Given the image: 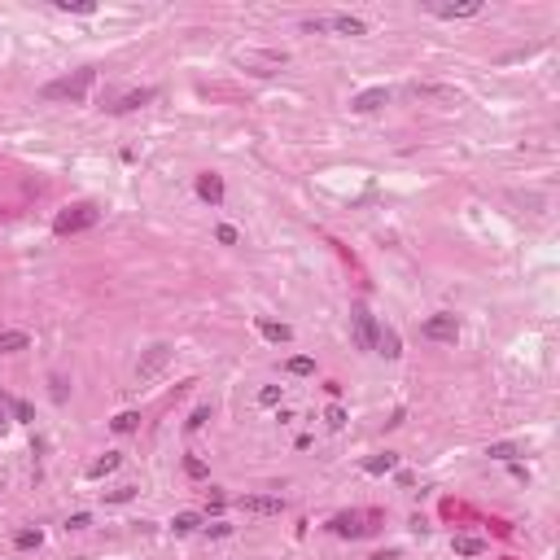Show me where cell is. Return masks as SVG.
<instances>
[{
  "label": "cell",
  "instance_id": "6da1fadb",
  "mask_svg": "<svg viewBox=\"0 0 560 560\" xmlns=\"http://www.w3.org/2000/svg\"><path fill=\"white\" fill-rule=\"evenodd\" d=\"M92 84H96V71H92V66H84V71H75V75H66V79L44 84V96H48V101H84V96L92 92Z\"/></svg>",
  "mask_w": 560,
  "mask_h": 560
},
{
  "label": "cell",
  "instance_id": "7a4b0ae2",
  "mask_svg": "<svg viewBox=\"0 0 560 560\" xmlns=\"http://www.w3.org/2000/svg\"><path fill=\"white\" fill-rule=\"evenodd\" d=\"M101 223V210L88 206V202H79V206H66L61 215L53 219V233L57 237H75V233H88V228Z\"/></svg>",
  "mask_w": 560,
  "mask_h": 560
},
{
  "label": "cell",
  "instance_id": "3957f363",
  "mask_svg": "<svg viewBox=\"0 0 560 560\" xmlns=\"http://www.w3.org/2000/svg\"><path fill=\"white\" fill-rule=\"evenodd\" d=\"M237 61L245 66V71H254V75H276V71L289 66V53H280V48H241Z\"/></svg>",
  "mask_w": 560,
  "mask_h": 560
},
{
  "label": "cell",
  "instance_id": "277c9868",
  "mask_svg": "<svg viewBox=\"0 0 560 560\" xmlns=\"http://www.w3.org/2000/svg\"><path fill=\"white\" fill-rule=\"evenodd\" d=\"M372 513H337L333 521H328V530H333L337 538H364V534H372Z\"/></svg>",
  "mask_w": 560,
  "mask_h": 560
},
{
  "label": "cell",
  "instance_id": "5b68a950",
  "mask_svg": "<svg viewBox=\"0 0 560 560\" xmlns=\"http://www.w3.org/2000/svg\"><path fill=\"white\" fill-rule=\"evenodd\" d=\"M351 324H355V346H359V351H376V333H381V324H376V316L364 302L351 311Z\"/></svg>",
  "mask_w": 560,
  "mask_h": 560
},
{
  "label": "cell",
  "instance_id": "8992f818",
  "mask_svg": "<svg viewBox=\"0 0 560 560\" xmlns=\"http://www.w3.org/2000/svg\"><path fill=\"white\" fill-rule=\"evenodd\" d=\"M167 364H171V346H162V341H158V346H149V351L140 355V364H136V381H140V385H145V381H154V376H158L162 368H167Z\"/></svg>",
  "mask_w": 560,
  "mask_h": 560
},
{
  "label": "cell",
  "instance_id": "52a82bcc",
  "mask_svg": "<svg viewBox=\"0 0 560 560\" xmlns=\"http://www.w3.org/2000/svg\"><path fill=\"white\" fill-rule=\"evenodd\" d=\"M241 513H250V517H280L285 513V499L280 495H241Z\"/></svg>",
  "mask_w": 560,
  "mask_h": 560
},
{
  "label": "cell",
  "instance_id": "ba28073f",
  "mask_svg": "<svg viewBox=\"0 0 560 560\" xmlns=\"http://www.w3.org/2000/svg\"><path fill=\"white\" fill-rule=\"evenodd\" d=\"M420 333L429 337V341H455V337H459V320L442 311V316H429V320L420 324Z\"/></svg>",
  "mask_w": 560,
  "mask_h": 560
},
{
  "label": "cell",
  "instance_id": "9c48e42d",
  "mask_svg": "<svg viewBox=\"0 0 560 560\" xmlns=\"http://www.w3.org/2000/svg\"><path fill=\"white\" fill-rule=\"evenodd\" d=\"M434 13V18H477V13H482V0H464V5H438V0H429V5H425Z\"/></svg>",
  "mask_w": 560,
  "mask_h": 560
},
{
  "label": "cell",
  "instance_id": "30bf717a",
  "mask_svg": "<svg viewBox=\"0 0 560 560\" xmlns=\"http://www.w3.org/2000/svg\"><path fill=\"white\" fill-rule=\"evenodd\" d=\"M324 31H337V36H368V22L355 18V13H333V18H324Z\"/></svg>",
  "mask_w": 560,
  "mask_h": 560
},
{
  "label": "cell",
  "instance_id": "8fae6325",
  "mask_svg": "<svg viewBox=\"0 0 560 560\" xmlns=\"http://www.w3.org/2000/svg\"><path fill=\"white\" fill-rule=\"evenodd\" d=\"M197 197H202V202H210V206H219V202H223V175L202 171V175H197Z\"/></svg>",
  "mask_w": 560,
  "mask_h": 560
},
{
  "label": "cell",
  "instance_id": "7c38bea8",
  "mask_svg": "<svg viewBox=\"0 0 560 560\" xmlns=\"http://www.w3.org/2000/svg\"><path fill=\"white\" fill-rule=\"evenodd\" d=\"M385 101H390V88H368V92H359L351 101V110L355 114H372V110H381Z\"/></svg>",
  "mask_w": 560,
  "mask_h": 560
},
{
  "label": "cell",
  "instance_id": "4fadbf2b",
  "mask_svg": "<svg viewBox=\"0 0 560 560\" xmlns=\"http://www.w3.org/2000/svg\"><path fill=\"white\" fill-rule=\"evenodd\" d=\"M411 92H416V96H429V101H447V105L459 101V88H447V84H411Z\"/></svg>",
  "mask_w": 560,
  "mask_h": 560
},
{
  "label": "cell",
  "instance_id": "5bb4252c",
  "mask_svg": "<svg viewBox=\"0 0 560 560\" xmlns=\"http://www.w3.org/2000/svg\"><path fill=\"white\" fill-rule=\"evenodd\" d=\"M154 96H158L154 88H140V92H127V96H119V101H114L110 110H114V114H127V110H140V105H149Z\"/></svg>",
  "mask_w": 560,
  "mask_h": 560
},
{
  "label": "cell",
  "instance_id": "9a60e30c",
  "mask_svg": "<svg viewBox=\"0 0 560 560\" xmlns=\"http://www.w3.org/2000/svg\"><path fill=\"white\" fill-rule=\"evenodd\" d=\"M376 355H385V359H399L403 355V341H399L394 328H381V333H376Z\"/></svg>",
  "mask_w": 560,
  "mask_h": 560
},
{
  "label": "cell",
  "instance_id": "2e32d148",
  "mask_svg": "<svg viewBox=\"0 0 560 560\" xmlns=\"http://www.w3.org/2000/svg\"><path fill=\"white\" fill-rule=\"evenodd\" d=\"M258 333L267 337V341H276V346L280 341H293V328L289 324H276V320H258Z\"/></svg>",
  "mask_w": 560,
  "mask_h": 560
},
{
  "label": "cell",
  "instance_id": "e0dca14e",
  "mask_svg": "<svg viewBox=\"0 0 560 560\" xmlns=\"http://www.w3.org/2000/svg\"><path fill=\"white\" fill-rule=\"evenodd\" d=\"M123 464V455L119 451H105L101 459H92V464H88V477H92V482H96V477H105V473H114V469H119Z\"/></svg>",
  "mask_w": 560,
  "mask_h": 560
},
{
  "label": "cell",
  "instance_id": "ac0fdd59",
  "mask_svg": "<svg viewBox=\"0 0 560 560\" xmlns=\"http://www.w3.org/2000/svg\"><path fill=\"white\" fill-rule=\"evenodd\" d=\"M27 346H31V337H27V333H18V328H5V333H0V355L27 351Z\"/></svg>",
  "mask_w": 560,
  "mask_h": 560
},
{
  "label": "cell",
  "instance_id": "d6986e66",
  "mask_svg": "<svg viewBox=\"0 0 560 560\" xmlns=\"http://www.w3.org/2000/svg\"><path fill=\"white\" fill-rule=\"evenodd\" d=\"M451 547H455V556H482V552H486V543H482V538H473V534H455V538H451Z\"/></svg>",
  "mask_w": 560,
  "mask_h": 560
},
{
  "label": "cell",
  "instance_id": "ffe728a7",
  "mask_svg": "<svg viewBox=\"0 0 560 560\" xmlns=\"http://www.w3.org/2000/svg\"><path fill=\"white\" fill-rule=\"evenodd\" d=\"M364 469H368L372 477H381V473H394V469H399V455H394V451H385V455H372Z\"/></svg>",
  "mask_w": 560,
  "mask_h": 560
},
{
  "label": "cell",
  "instance_id": "44dd1931",
  "mask_svg": "<svg viewBox=\"0 0 560 560\" xmlns=\"http://www.w3.org/2000/svg\"><path fill=\"white\" fill-rule=\"evenodd\" d=\"M136 425H140V411H119V416L110 420V429H114V434H131Z\"/></svg>",
  "mask_w": 560,
  "mask_h": 560
},
{
  "label": "cell",
  "instance_id": "7402d4cb",
  "mask_svg": "<svg viewBox=\"0 0 560 560\" xmlns=\"http://www.w3.org/2000/svg\"><path fill=\"white\" fill-rule=\"evenodd\" d=\"M285 372H293V376H311V372H316V359H307V355H293L289 364H285Z\"/></svg>",
  "mask_w": 560,
  "mask_h": 560
},
{
  "label": "cell",
  "instance_id": "603a6c76",
  "mask_svg": "<svg viewBox=\"0 0 560 560\" xmlns=\"http://www.w3.org/2000/svg\"><path fill=\"white\" fill-rule=\"evenodd\" d=\"M9 411H13V420H18V425H36V407H31V403L13 399V403H9Z\"/></svg>",
  "mask_w": 560,
  "mask_h": 560
},
{
  "label": "cell",
  "instance_id": "cb8c5ba5",
  "mask_svg": "<svg viewBox=\"0 0 560 560\" xmlns=\"http://www.w3.org/2000/svg\"><path fill=\"white\" fill-rule=\"evenodd\" d=\"M40 543H44V534H40V530H18V534H13V547H22V552L40 547Z\"/></svg>",
  "mask_w": 560,
  "mask_h": 560
},
{
  "label": "cell",
  "instance_id": "d4e9b609",
  "mask_svg": "<svg viewBox=\"0 0 560 560\" xmlns=\"http://www.w3.org/2000/svg\"><path fill=\"white\" fill-rule=\"evenodd\" d=\"M197 525H202V517H197V513H179V517L171 521V530H175V534H193Z\"/></svg>",
  "mask_w": 560,
  "mask_h": 560
},
{
  "label": "cell",
  "instance_id": "484cf974",
  "mask_svg": "<svg viewBox=\"0 0 560 560\" xmlns=\"http://www.w3.org/2000/svg\"><path fill=\"white\" fill-rule=\"evenodd\" d=\"M105 503H127V499H136V486H114V490H101Z\"/></svg>",
  "mask_w": 560,
  "mask_h": 560
},
{
  "label": "cell",
  "instance_id": "4316f807",
  "mask_svg": "<svg viewBox=\"0 0 560 560\" xmlns=\"http://www.w3.org/2000/svg\"><path fill=\"white\" fill-rule=\"evenodd\" d=\"M57 9L61 13H96L92 0H57Z\"/></svg>",
  "mask_w": 560,
  "mask_h": 560
},
{
  "label": "cell",
  "instance_id": "83f0119b",
  "mask_svg": "<svg viewBox=\"0 0 560 560\" xmlns=\"http://www.w3.org/2000/svg\"><path fill=\"white\" fill-rule=\"evenodd\" d=\"M486 455L490 459H517V447H513V442H490Z\"/></svg>",
  "mask_w": 560,
  "mask_h": 560
},
{
  "label": "cell",
  "instance_id": "f1b7e54d",
  "mask_svg": "<svg viewBox=\"0 0 560 560\" xmlns=\"http://www.w3.org/2000/svg\"><path fill=\"white\" fill-rule=\"evenodd\" d=\"M280 394H285L280 385H263V390H258V403H263V407H276V403H280Z\"/></svg>",
  "mask_w": 560,
  "mask_h": 560
},
{
  "label": "cell",
  "instance_id": "f546056e",
  "mask_svg": "<svg viewBox=\"0 0 560 560\" xmlns=\"http://www.w3.org/2000/svg\"><path fill=\"white\" fill-rule=\"evenodd\" d=\"M324 425H328V429H341V425H346V411H341V407H328V411H324Z\"/></svg>",
  "mask_w": 560,
  "mask_h": 560
},
{
  "label": "cell",
  "instance_id": "4dcf8cb0",
  "mask_svg": "<svg viewBox=\"0 0 560 560\" xmlns=\"http://www.w3.org/2000/svg\"><path fill=\"white\" fill-rule=\"evenodd\" d=\"M223 508H228V499H223V495H219V490H215V495H210V499H206V517H219V513H223Z\"/></svg>",
  "mask_w": 560,
  "mask_h": 560
},
{
  "label": "cell",
  "instance_id": "1f68e13d",
  "mask_svg": "<svg viewBox=\"0 0 560 560\" xmlns=\"http://www.w3.org/2000/svg\"><path fill=\"white\" fill-rule=\"evenodd\" d=\"M184 473H189V477H206V459L189 455V459H184Z\"/></svg>",
  "mask_w": 560,
  "mask_h": 560
},
{
  "label": "cell",
  "instance_id": "d6a6232c",
  "mask_svg": "<svg viewBox=\"0 0 560 560\" xmlns=\"http://www.w3.org/2000/svg\"><path fill=\"white\" fill-rule=\"evenodd\" d=\"M215 237H219V245H237V228L219 223V228H215Z\"/></svg>",
  "mask_w": 560,
  "mask_h": 560
},
{
  "label": "cell",
  "instance_id": "836d02e7",
  "mask_svg": "<svg viewBox=\"0 0 560 560\" xmlns=\"http://www.w3.org/2000/svg\"><path fill=\"white\" fill-rule=\"evenodd\" d=\"M88 525H92V517H88V513H75L71 521H66V530H88Z\"/></svg>",
  "mask_w": 560,
  "mask_h": 560
},
{
  "label": "cell",
  "instance_id": "e575fe53",
  "mask_svg": "<svg viewBox=\"0 0 560 560\" xmlns=\"http://www.w3.org/2000/svg\"><path fill=\"white\" fill-rule=\"evenodd\" d=\"M206 420H210V407H197V411H193V420H189V429H202Z\"/></svg>",
  "mask_w": 560,
  "mask_h": 560
},
{
  "label": "cell",
  "instance_id": "d590c367",
  "mask_svg": "<svg viewBox=\"0 0 560 560\" xmlns=\"http://www.w3.org/2000/svg\"><path fill=\"white\" fill-rule=\"evenodd\" d=\"M5 411H9V399H0V434L9 429V420H5Z\"/></svg>",
  "mask_w": 560,
  "mask_h": 560
}]
</instances>
